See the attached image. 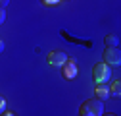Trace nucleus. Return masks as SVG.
I'll use <instances>...</instances> for the list:
<instances>
[{
	"label": "nucleus",
	"mask_w": 121,
	"mask_h": 116,
	"mask_svg": "<svg viewBox=\"0 0 121 116\" xmlns=\"http://www.w3.org/2000/svg\"><path fill=\"white\" fill-rule=\"evenodd\" d=\"M81 116H102L104 114V105L100 99H88L81 106Z\"/></svg>",
	"instance_id": "obj_1"
},
{
	"label": "nucleus",
	"mask_w": 121,
	"mask_h": 116,
	"mask_svg": "<svg viewBox=\"0 0 121 116\" xmlns=\"http://www.w3.org/2000/svg\"><path fill=\"white\" fill-rule=\"evenodd\" d=\"M92 77H94V83L98 85H104L108 83L110 77H112V70H110V64H96L94 70H92Z\"/></svg>",
	"instance_id": "obj_2"
},
{
	"label": "nucleus",
	"mask_w": 121,
	"mask_h": 116,
	"mask_svg": "<svg viewBox=\"0 0 121 116\" xmlns=\"http://www.w3.org/2000/svg\"><path fill=\"white\" fill-rule=\"evenodd\" d=\"M121 62V52L117 47H108L104 52V64H119Z\"/></svg>",
	"instance_id": "obj_3"
},
{
	"label": "nucleus",
	"mask_w": 121,
	"mask_h": 116,
	"mask_svg": "<svg viewBox=\"0 0 121 116\" xmlns=\"http://www.w3.org/2000/svg\"><path fill=\"white\" fill-rule=\"evenodd\" d=\"M65 62H67V54L62 50H54L48 54V64H52V66H64Z\"/></svg>",
	"instance_id": "obj_4"
},
{
	"label": "nucleus",
	"mask_w": 121,
	"mask_h": 116,
	"mask_svg": "<svg viewBox=\"0 0 121 116\" xmlns=\"http://www.w3.org/2000/svg\"><path fill=\"white\" fill-rule=\"evenodd\" d=\"M75 76H77V66H75V62L67 60V62L64 64V77H67V79H73Z\"/></svg>",
	"instance_id": "obj_5"
},
{
	"label": "nucleus",
	"mask_w": 121,
	"mask_h": 116,
	"mask_svg": "<svg viewBox=\"0 0 121 116\" xmlns=\"http://www.w3.org/2000/svg\"><path fill=\"white\" fill-rule=\"evenodd\" d=\"M96 97H98L100 101L110 99V89H108L106 85H98V87H96Z\"/></svg>",
	"instance_id": "obj_6"
},
{
	"label": "nucleus",
	"mask_w": 121,
	"mask_h": 116,
	"mask_svg": "<svg viewBox=\"0 0 121 116\" xmlns=\"http://www.w3.org/2000/svg\"><path fill=\"white\" fill-rule=\"evenodd\" d=\"M104 41H106V45H108V47H117V43H119L117 35H108Z\"/></svg>",
	"instance_id": "obj_7"
},
{
	"label": "nucleus",
	"mask_w": 121,
	"mask_h": 116,
	"mask_svg": "<svg viewBox=\"0 0 121 116\" xmlns=\"http://www.w3.org/2000/svg\"><path fill=\"white\" fill-rule=\"evenodd\" d=\"M119 93H121V83H119V81H113L110 95H112V97H119Z\"/></svg>",
	"instance_id": "obj_8"
},
{
	"label": "nucleus",
	"mask_w": 121,
	"mask_h": 116,
	"mask_svg": "<svg viewBox=\"0 0 121 116\" xmlns=\"http://www.w3.org/2000/svg\"><path fill=\"white\" fill-rule=\"evenodd\" d=\"M4 110H6V101L4 97H0V114H4Z\"/></svg>",
	"instance_id": "obj_9"
},
{
	"label": "nucleus",
	"mask_w": 121,
	"mask_h": 116,
	"mask_svg": "<svg viewBox=\"0 0 121 116\" xmlns=\"http://www.w3.org/2000/svg\"><path fill=\"white\" fill-rule=\"evenodd\" d=\"M4 21H6V12H4V8H0V25Z\"/></svg>",
	"instance_id": "obj_10"
},
{
	"label": "nucleus",
	"mask_w": 121,
	"mask_h": 116,
	"mask_svg": "<svg viewBox=\"0 0 121 116\" xmlns=\"http://www.w3.org/2000/svg\"><path fill=\"white\" fill-rule=\"evenodd\" d=\"M60 0H42V4H46V6H52V4H58Z\"/></svg>",
	"instance_id": "obj_11"
},
{
	"label": "nucleus",
	"mask_w": 121,
	"mask_h": 116,
	"mask_svg": "<svg viewBox=\"0 0 121 116\" xmlns=\"http://www.w3.org/2000/svg\"><path fill=\"white\" fill-rule=\"evenodd\" d=\"M10 4V0H0V8H6Z\"/></svg>",
	"instance_id": "obj_12"
},
{
	"label": "nucleus",
	"mask_w": 121,
	"mask_h": 116,
	"mask_svg": "<svg viewBox=\"0 0 121 116\" xmlns=\"http://www.w3.org/2000/svg\"><path fill=\"white\" fill-rule=\"evenodd\" d=\"M4 50V41H0V52Z\"/></svg>",
	"instance_id": "obj_13"
},
{
	"label": "nucleus",
	"mask_w": 121,
	"mask_h": 116,
	"mask_svg": "<svg viewBox=\"0 0 121 116\" xmlns=\"http://www.w3.org/2000/svg\"><path fill=\"white\" fill-rule=\"evenodd\" d=\"M2 116H13V114H12V112H4Z\"/></svg>",
	"instance_id": "obj_14"
},
{
	"label": "nucleus",
	"mask_w": 121,
	"mask_h": 116,
	"mask_svg": "<svg viewBox=\"0 0 121 116\" xmlns=\"http://www.w3.org/2000/svg\"><path fill=\"white\" fill-rule=\"evenodd\" d=\"M102 116H115V114H102Z\"/></svg>",
	"instance_id": "obj_15"
}]
</instances>
